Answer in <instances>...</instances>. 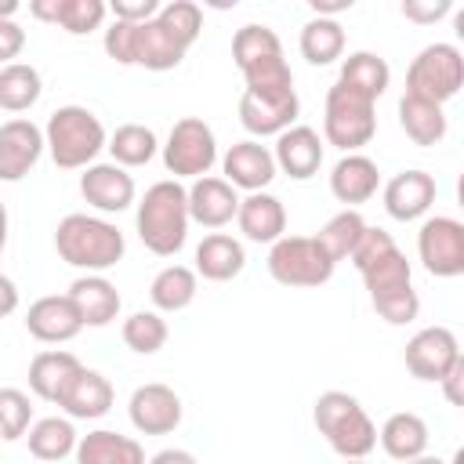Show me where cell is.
Masks as SVG:
<instances>
[{
  "label": "cell",
  "instance_id": "cell-12",
  "mask_svg": "<svg viewBox=\"0 0 464 464\" xmlns=\"http://www.w3.org/2000/svg\"><path fill=\"white\" fill-rule=\"evenodd\" d=\"M417 257L424 272L435 279L464 276V225L450 214L424 218L417 232Z\"/></svg>",
  "mask_w": 464,
  "mask_h": 464
},
{
  "label": "cell",
  "instance_id": "cell-21",
  "mask_svg": "<svg viewBox=\"0 0 464 464\" xmlns=\"http://www.w3.org/2000/svg\"><path fill=\"white\" fill-rule=\"evenodd\" d=\"M435 196H439L435 178H431L428 170H417V167H413V170H399V174L384 185V192H381L384 210H388V218H395V221H417V218H424V214L431 210Z\"/></svg>",
  "mask_w": 464,
  "mask_h": 464
},
{
  "label": "cell",
  "instance_id": "cell-20",
  "mask_svg": "<svg viewBox=\"0 0 464 464\" xmlns=\"http://www.w3.org/2000/svg\"><path fill=\"white\" fill-rule=\"evenodd\" d=\"M25 330L40 344H65V341H72L83 330V319H80L76 304L65 294H47V297H36L29 304Z\"/></svg>",
  "mask_w": 464,
  "mask_h": 464
},
{
  "label": "cell",
  "instance_id": "cell-35",
  "mask_svg": "<svg viewBox=\"0 0 464 464\" xmlns=\"http://www.w3.org/2000/svg\"><path fill=\"white\" fill-rule=\"evenodd\" d=\"M337 83H344V87H352L355 94L377 102V98L388 91V83H392V69H388V62H384L377 51H352V54L341 62Z\"/></svg>",
  "mask_w": 464,
  "mask_h": 464
},
{
  "label": "cell",
  "instance_id": "cell-8",
  "mask_svg": "<svg viewBox=\"0 0 464 464\" xmlns=\"http://www.w3.org/2000/svg\"><path fill=\"white\" fill-rule=\"evenodd\" d=\"M377 102L355 94L344 83H334L326 91L323 105V141L341 149V152H359L362 145L373 141L377 134Z\"/></svg>",
  "mask_w": 464,
  "mask_h": 464
},
{
  "label": "cell",
  "instance_id": "cell-44",
  "mask_svg": "<svg viewBox=\"0 0 464 464\" xmlns=\"http://www.w3.org/2000/svg\"><path fill=\"white\" fill-rule=\"evenodd\" d=\"M25 47V29L14 18H0V69L11 65Z\"/></svg>",
  "mask_w": 464,
  "mask_h": 464
},
{
  "label": "cell",
  "instance_id": "cell-15",
  "mask_svg": "<svg viewBox=\"0 0 464 464\" xmlns=\"http://www.w3.org/2000/svg\"><path fill=\"white\" fill-rule=\"evenodd\" d=\"M127 413H130V424L141 431V435H170L178 424H181V395L170 388V384H141L130 392V402H127Z\"/></svg>",
  "mask_w": 464,
  "mask_h": 464
},
{
  "label": "cell",
  "instance_id": "cell-17",
  "mask_svg": "<svg viewBox=\"0 0 464 464\" xmlns=\"http://www.w3.org/2000/svg\"><path fill=\"white\" fill-rule=\"evenodd\" d=\"M44 156V127L25 116L0 123V181H22Z\"/></svg>",
  "mask_w": 464,
  "mask_h": 464
},
{
  "label": "cell",
  "instance_id": "cell-49",
  "mask_svg": "<svg viewBox=\"0 0 464 464\" xmlns=\"http://www.w3.org/2000/svg\"><path fill=\"white\" fill-rule=\"evenodd\" d=\"M18 14V0H0V18H14Z\"/></svg>",
  "mask_w": 464,
  "mask_h": 464
},
{
  "label": "cell",
  "instance_id": "cell-47",
  "mask_svg": "<svg viewBox=\"0 0 464 464\" xmlns=\"http://www.w3.org/2000/svg\"><path fill=\"white\" fill-rule=\"evenodd\" d=\"M145 464H199L188 450H160V453H152Z\"/></svg>",
  "mask_w": 464,
  "mask_h": 464
},
{
  "label": "cell",
  "instance_id": "cell-23",
  "mask_svg": "<svg viewBox=\"0 0 464 464\" xmlns=\"http://www.w3.org/2000/svg\"><path fill=\"white\" fill-rule=\"evenodd\" d=\"M377 188H381V170L362 152H344L330 170V192L348 210H355L359 203H370L377 196Z\"/></svg>",
  "mask_w": 464,
  "mask_h": 464
},
{
  "label": "cell",
  "instance_id": "cell-41",
  "mask_svg": "<svg viewBox=\"0 0 464 464\" xmlns=\"http://www.w3.org/2000/svg\"><path fill=\"white\" fill-rule=\"evenodd\" d=\"M33 424V399L22 388H0V439L14 442Z\"/></svg>",
  "mask_w": 464,
  "mask_h": 464
},
{
  "label": "cell",
  "instance_id": "cell-2",
  "mask_svg": "<svg viewBox=\"0 0 464 464\" xmlns=\"http://www.w3.org/2000/svg\"><path fill=\"white\" fill-rule=\"evenodd\" d=\"M348 261L362 276L370 304L384 323L406 326L420 315V297L413 290V268H410L406 254L399 250V243L392 239V232H384L377 225H366L362 239H359V246L352 250Z\"/></svg>",
  "mask_w": 464,
  "mask_h": 464
},
{
  "label": "cell",
  "instance_id": "cell-51",
  "mask_svg": "<svg viewBox=\"0 0 464 464\" xmlns=\"http://www.w3.org/2000/svg\"><path fill=\"white\" fill-rule=\"evenodd\" d=\"M344 464H366V460H344Z\"/></svg>",
  "mask_w": 464,
  "mask_h": 464
},
{
  "label": "cell",
  "instance_id": "cell-46",
  "mask_svg": "<svg viewBox=\"0 0 464 464\" xmlns=\"http://www.w3.org/2000/svg\"><path fill=\"white\" fill-rule=\"evenodd\" d=\"M18 308V286H14V279L11 276H4L0 272V319L4 315H11Z\"/></svg>",
  "mask_w": 464,
  "mask_h": 464
},
{
  "label": "cell",
  "instance_id": "cell-11",
  "mask_svg": "<svg viewBox=\"0 0 464 464\" xmlns=\"http://www.w3.org/2000/svg\"><path fill=\"white\" fill-rule=\"evenodd\" d=\"M218 163V138L210 130L207 120L199 116H181L163 145V167L167 174H174V181L181 178H203L210 174V167Z\"/></svg>",
  "mask_w": 464,
  "mask_h": 464
},
{
  "label": "cell",
  "instance_id": "cell-37",
  "mask_svg": "<svg viewBox=\"0 0 464 464\" xmlns=\"http://www.w3.org/2000/svg\"><path fill=\"white\" fill-rule=\"evenodd\" d=\"M301 58L308 65H330L344 54V29L337 18H308L301 25Z\"/></svg>",
  "mask_w": 464,
  "mask_h": 464
},
{
  "label": "cell",
  "instance_id": "cell-30",
  "mask_svg": "<svg viewBox=\"0 0 464 464\" xmlns=\"http://www.w3.org/2000/svg\"><path fill=\"white\" fill-rule=\"evenodd\" d=\"M76 464H145V450L138 439L109 431V428H94L87 435H80L76 442Z\"/></svg>",
  "mask_w": 464,
  "mask_h": 464
},
{
  "label": "cell",
  "instance_id": "cell-3",
  "mask_svg": "<svg viewBox=\"0 0 464 464\" xmlns=\"http://www.w3.org/2000/svg\"><path fill=\"white\" fill-rule=\"evenodd\" d=\"M134 228L145 250L156 257H174L188 239V196L185 185L174 178H163L145 188L134 210Z\"/></svg>",
  "mask_w": 464,
  "mask_h": 464
},
{
  "label": "cell",
  "instance_id": "cell-42",
  "mask_svg": "<svg viewBox=\"0 0 464 464\" xmlns=\"http://www.w3.org/2000/svg\"><path fill=\"white\" fill-rule=\"evenodd\" d=\"M160 7H163L160 0H112V4H109L112 22H130V25L156 18V14H160Z\"/></svg>",
  "mask_w": 464,
  "mask_h": 464
},
{
  "label": "cell",
  "instance_id": "cell-28",
  "mask_svg": "<svg viewBox=\"0 0 464 464\" xmlns=\"http://www.w3.org/2000/svg\"><path fill=\"white\" fill-rule=\"evenodd\" d=\"M112 399H116V392H112L109 377L83 366L72 377V384L65 388L58 406L69 413V420H98V417H105L112 410Z\"/></svg>",
  "mask_w": 464,
  "mask_h": 464
},
{
  "label": "cell",
  "instance_id": "cell-52",
  "mask_svg": "<svg viewBox=\"0 0 464 464\" xmlns=\"http://www.w3.org/2000/svg\"><path fill=\"white\" fill-rule=\"evenodd\" d=\"M0 442H4V439H0Z\"/></svg>",
  "mask_w": 464,
  "mask_h": 464
},
{
  "label": "cell",
  "instance_id": "cell-31",
  "mask_svg": "<svg viewBox=\"0 0 464 464\" xmlns=\"http://www.w3.org/2000/svg\"><path fill=\"white\" fill-rule=\"evenodd\" d=\"M377 439H381V450H384L392 460L406 464V460L428 453V439H431V435H428L424 417H417V413H410V410H399V413H392V417L381 424Z\"/></svg>",
  "mask_w": 464,
  "mask_h": 464
},
{
  "label": "cell",
  "instance_id": "cell-5",
  "mask_svg": "<svg viewBox=\"0 0 464 464\" xmlns=\"http://www.w3.org/2000/svg\"><path fill=\"white\" fill-rule=\"evenodd\" d=\"M312 420L341 460H366L370 450L377 446V424L370 420L362 402L341 388H330L315 399Z\"/></svg>",
  "mask_w": 464,
  "mask_h": 464
},
{
  "label": "cell",
  "instance_id": "cell-34",
  "mask_svg": "<svg viewBox=\"0 0 464 464\" xmlns=\"http://www.w3.org/2000/svg\"><path fill=\"white\" fill-rule=\"evenodd\" d=\"M25 439H29V453L40 464H58V460L72 457L76 442H80V435H76L69 417H40V420H33Z\"/></svg>",
  "mask_w": 464,
  "mask_h": 464
},
{
  "label": "cell",
  "instance_id": "cell-36",
  "mask_svg": "<svg viewBox=\"0 0 464 464\" xmlns=\"http://www.w3.org/2000/svg\"><path fill=\"white\" fill-rule=\"evenodd\" d=\"M44 94V76L29 62H11L0 69V109L4 112H29Z\"/></svg>",
  "mask_w": 464,
  "mask_h": 464
},
{
  "label": "cell",
  "instance_id": "cell-25",
  "mask_svg": "<svg viewBox=\"0 0 464 464\" xmlns=\"http://www.w3.org/2000/svg\"><path fill=\"white\" fill-rule=\"evenodd\" d=\"M65 297L76 304L83 326H109V323L120 315V308H123V297H120L116 283L105 279V276H94V272L76 276V279L69 283Z\"/></svg>",
  "mask_w": 464,
  "mask_h": 464
},
{
  "label": "cell",
  "instance_id": "cell-10",
  "mask_svg": "<svg viewBox=\"0 0 464 464\" xmlns=\"http://www.w3.org/2000/svg\"><path fill=\"white\" fill-rule=\"evenodd\" d=\"M334 261L315 236H283L268 246V276L279 286H323L334 276Z\"/></svg>",
  "mask_w": 464,
  "mask_h": 464
},
{
  "label": "cell",
  "instance_id": "cell-45",
  "mask_svg": "<svg viewBox=\"0 0 464 464\" xmlns=\"http://www.w3.org/2000/svg\"><path fill=\"white\" fill-rule=\"evenodd\" d=\"M460 384H464V355L450 366V373L439 381V388H442V395H446V402L450 406H464V392H460Z\"/></svg>",
  "mask_w": 464,
  "mask_h": 464
},
{
  "label": "cell",
  "instance_id": "cell-6",
  "mask_svg": "<svg viewBox=\"0 0 464 464\" xmlns=\"http://www.w3.org/2000/svg\"><path fill=\"white\" fill-rule=\"evenodd\" d=\"M109 134L102 120L83 105H62L47 116L44 127V149L51 152L58 170H87L98 152L105 149Z\"/></svg>",
  "mask_w": 464,
  "mask_h": 464
},
{
  "label": "cell",
  "instance_id": "cell-1",
  "mask_svg": "<svg viewBox=\"0 0 464 464\" xmlns=\"http://www.w3.org/2000/svg\"><path fill=\"white\" fill-rule=\"evenodd\" d=\"M203 33V11L192 0H170L160 7L156 18L149 22H112L105 29V54L120 65H138L149 72H167L178 69L188 47Z\"/></svg>",
  "mask_w": 464,
  "mask_h": 464
},
{
  "label": "cell",
  "instance_id": "cell-38",
  "mask_svg": "<svg viewBox=\"0 0 464 464\" xmlns=\"http://www.w3.org/2000/svg\"><path fill=\"white\" fill-rule=\"evenodd\" d=\"M105 149H109V156H112L116 167L130 170V167H145V163L156 156L160 141H156L152 127H145V123H120V127L109 134Z\"/></svg>",
  "mask_w": 464,
  "mask_h": 464
},
{
  "label": "cell",
  "instance_id": "cell-7",
  "mask_svg": "<svg viewBox=\"0 0 464 464\" xmlns=\"http://www.w3.org/2000/svg\"><path fill=\"white\" fill-rule=\"evenodd\" d=\"M232 62L243 72L246 91H283L294 87V72L283 58V44L276 36V29L268 25H243L232 36Z\"/></svg>",
  "mask_w": 464,
  "mask_h": 464
},
{
  "label": "cell",
  "instance_id": "cell-19",
  "mask_svg": "<svg viewBox=\"0 0 464 464\" xmlns=\"http://www.w3.org/2000/svg\"><path fill=\"white\" fill-rule=\"evenodd\" d=\"M80 196L98 210V214H120L134 203L138 188H134V178L116 167V163H91L83 174H80Z\"/></svg>",
  "mask_w": 464,
  "mask_h": 464
},
{
  "label": "cell",
  "instance_id": "cell-33",
  "mask_svg": "<svg viewBox=\"0 0 464 464\" xmlns=\"http://www.w3.org/2000/svg\"><path fill=\"white\" fill-rule=\"evenodd\" d=\"M199 294V276L188 265H167L152 276L149 283V301L152 312H185Z\"/></svg>",
  "mask_w": 464,
  "mask_h": 464
},
{
  "label": "cell",
  "instance_id": "cell-16",
  "mask_svg": "<svg viewBox=\"0 0 464 464\" xmlns=\"http://www.w3.org/2000/svg\"><path fill=\"white\" fill-rule=\"evenodd\" d=\"M323 152H326V141L319 138V130L308 127V123H294V127H286L283 134H276L272 160H276V170H283L286 178L308 181V178L319 174Z\"/></svg>",
  "mask_w": 464,
  "mask_h": 464
},
{
  "label": "cell",
  "instance_id": "cell-18",
  "mask_svg": "<svg viewBox=\"0 0 464 464\" xmlns=\"http://www.w3.org/2000/svg\"><path fill=\"white\" fill-rule=\"evenodd\" d=\"M221 170H225V181L239 192H265L272 185V178L279 174L276 170V160H272V149L254 141V138H243L236 145H228V152L221 156Z\"/></svg>",
  "mask_w": 464,
  "mask_h": 464
},
{
  "label": "cell",
  "instance_id": "cell-13",
  "mask_svg": "<svg viewBox=\"0 0 464 464\" xmlns=\"http://www.w3.org/2000/svg\"><path fill=\"white\" fill-rule=\"evenodd\" d=\"M301 102H297V87H283V91H246L239 94V123L243 130L261 141V138H276L286 127L297 123Z\"/></svg>",
  "mask_w": 464,
  "mask_h": 464
},
{
  "label": "cell",
  "instance_id": "cell-22",
  "mask_svg": "<svg viewBox=\"0 0 464 464\" xmlns=\"http://www.w3.org/2000/svg\"><path fill=\"white\" fill-rule=\"evenodd\" d=\"M185 196H188V221H196L203 228H225L228 221H236L239 192L225 178L203 174L185 188Z\"/></svg>",
  "mask_w": 464,
  "mask_h": 464
},
{
  "label": "cell",
  "instance_id": "cell-27",
  "mask_svg": "<svg viewBox=\"0 0 464 464\" xmlns=\"http://www.w3.org/2000/svg\"><path fill=\"white\" fill-rule=\"evenodd\" d=\"M83 370V362L72 355V352H62V348H47V352H36L33 362H29V392L44 402H62L65 388L72 384V377Z\"/></svg>",
  "mask_w": 464,
  "mask_h": 464
},
{
  "label": "cell",
  "instance_id": "cell-50",
  "mask_svg": "<svg viewBox=\"0 0 464 464\" xmlns=\"http://www.w3.org/2000/svg\"><path fill=\"white\" fill-rule=\"evenodd\" d=\"M406 464H446V460H439V457H428V453H420V457H413V460H406Z\"/></svg>",
  "mask_w": 464,
  "mask_h": 464
},
{
  "label": "cell",
  "instance_id": "cell-14",
  "mask_svg": "<svg viewBox=\"0 0 464 464\" xmlns=\"http://www.w3.org/2000/svg\"><path fill=\"white\" fill-rule=\"evenodd\" d=\"M457 359H460V341H457V334L450 326H424V330H417L406 341V352H402L406 370L417 381H428V384H439Z\"/></svg>",
  "mask_w": 464,
  "mask_h": 464
},
{
  "label": "cell",
  "instance_id": "cell-32",
  "mask_svg": "<svg viewBox=\"0 0 464 464\" xmlns=\"http://www.w3.org/2000/svg\"><path fill=\"white\" fill-rule=\"evenodd\" d=\"M399 127H402V134H406L413 145H420V149L439 145V141L446 138V130H450L442 105L424 102V98H413V94H402V98H399Z\"/></svg>",
  "mask_w": 464,
  "mask_h": 464
},
{
  "label": "cell",
  "instance_id": "cell-29",
  "mask_svg": "<svg viewBox=\"0 0 464 464\" xmlns=\"http://www.w3.org/2000/svg\"><path fill=\"white\" fill-rule=\"evenodd\" d=\"M243 268H246V250H243V243L236 236L210 232V236L199 239V246H196V268H192L196 276H203L210 283H228Z\"/></svg>",
  "mask_w": 464,
  "mask_h": 464
},
{
  "label": "cell",
  "instance_id": "cell-26",
  "mask_svg": "<svg viewBox=\"0 0 464 464\" xmlns=\"http://www.w3.org/2000/svg\"><path fill=\"white\" fill-rule=\"evenodd\" d=\"M29 14L36 22L65 29L69 36H87V33L102 29V22L109 14V4L105 0H33Z\"/></svg>",
  "mask_w": 464,
  "mask_h": 464
},
{
  "label": "cell",
  "instance_id": "cell-43",
  "mask_svg": "<svg viewBox=\"0 0 464 464\" xmlns=\"http://www.w3.org/2000/svg\"><path fill=\"white\" fill-rule=\"evenodd\" d=\"M450 11H453L450 0H406V4H402V14H406L410 22H417V25H431V22L446 18Z\"/></svg>",
  "mask_w": 464,
  "mask_h": 464
},
{
  "label": "cell",
  "instance_id": "cell-48",
  "mask_svg": "<svg viewBox=\"0 0 464 464\" xmlns=\"http://www.w3.org/2000/svg\"><path fill=\"white\" fill-rule=\"evenodd\" d=\"M7 228H11V218H7V207H4V199H0V254H4V246H7Z\"/></svg>",
  "mask_w": 464,
  "mask_h": 464
},
{
  "label": "cell",
  "instance_id": "cell-24",
  "mask_svg": "<svg viewBox=\"0 0 464 464\" xmlns=\"http://www.w3.org/2000/svg\"><path fill=\"white\" fill-rule=\"evenodd\" d=\"M236 225L250 243H276L286 236V207L272 192H246L236 210Z\"/></svg>",
  "mask_w": 464,
  "mask_h": 464
},
{
  "label": "cell",
  "instance_id": "cell-40",
  "mask_svg": "<svg viewBox=\"0 0 464 464\" xmlns=\"http://www.w3.org/2000/svg\"><path fill=\"white\" fill-rule=\"evenodd\" d=\"M120 337H123V344L130 348V352H138V355H156L163 344H167V337H170V330H167V319L160 315V312H130L127 319H123V326H120Z\"/></svg>",
  "mask_w": 464,
  "mask_h": 464
},
{
  "label": "cell",
  "instance_id": "cell-39",
  "mask_svg": "<svg viewBox=\"0 0 464 464\" xmlns=\"http://www.w3.org/2000/svg\"><path fill=\"white\" fill-rule=\"evenodd\" d=\"M362 232H366V218L359 214V210H337L323 228H319V243H323V250L330 254V261L337 265V261H348L352 257V250L359 246V239H362Z\"/></svg>",
  "mask_w": 464,
  "mask_h": 464
},
{
  "label": "cell",
  "instance_id": "cell-4",
  "mask_svg": "<svg viewBox=\"0 0 464 464\" xmlns=\"http://www.w3.org/2000/svg\"><path fill=\"white\" fill-rule=\"evenodd\" d=\"M54 250L65 265L80 268L83 276L94 272L102 276L105 268H112L123 250H127V239L123 232L105 221V218H94V214H65L54 228Z\"/></svg>",
  "mask_w": 464,
  "mask_h": 464
},
{
  "label": "cell",
  "instance_id": "cell-9",
  "mask_svg": "<svg viewBox=\"0 0 464 464\" xmlns=\"http://www.w3.org/2000/svg\"><path fill=\"white\" fill-rule=\"evenodd\" d=\"M464 87V54L457 44H428L406 69V94L446 105Z\"/></svg>",
  "mask_w": 464,
  "mask_h": 464
}]
</instances>
